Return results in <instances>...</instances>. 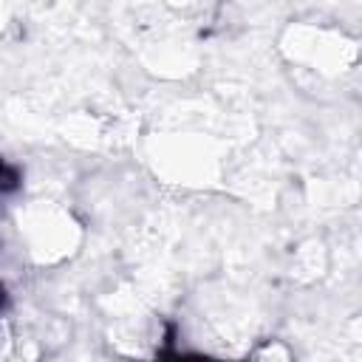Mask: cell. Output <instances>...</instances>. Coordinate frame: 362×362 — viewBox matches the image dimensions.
<instances>
[{
    "label": "cell",
    "mask_w": 362,
    "mask_h": 362,
    "mask_svg": "<svg viewBox=\"0 0 362 362\" xmlns=\"http://www.w3.org/2000/svg\"><path fill=\"white\" fill-rule=\"evenodd\" d=\"M17 187H20V173H17L11 164H6V161L0 158V195L14 192Z\"/></svg>",
    "instance_id": "cell-1"
}]
</instances>
